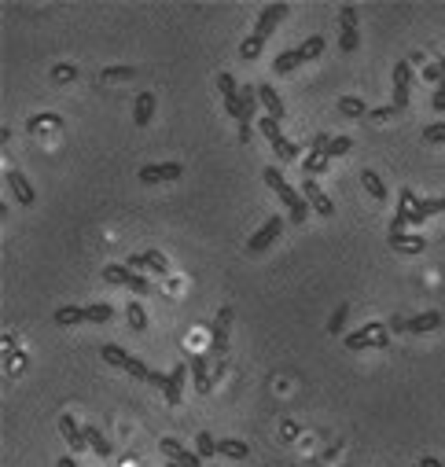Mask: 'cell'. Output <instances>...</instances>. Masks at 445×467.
<instances>
[{
  "mask_svg": "<svg viewBox=\"0 0 445 467\" xmlns=\"http://www.w3.org/2000/svg\"><path fill=\"white\" fill-rule=\"evenodd\" d=\"M261 177H265V184H269L272 192L280 195V203L291 210V221H294V225H302V221L310 217V210H313L310 203H305V195L299 192V188H291V184H287V177H283L276 166H265V173H261Z\"/></svg>",
  "mask_w": 445,
  "mask_h": 467,
  "instance_id": "1",
  "label": "cell"
},
{
  "mask_svg": "<svg viewBox=\"0 0 445 467\" xmlns=\"http://www.w3.org/2000/svg\"><path fill=\"white\" fill-rule=\"evenodd\" d=\"M390 343V324L387 321H368L357 327L354 335H346V349H387Z\"/></svg>",
  "mask_w": 445,
  "mask_h": 467,
  "instance_id": "2",
  "label": "cell"
},
{
  "mask_svg": "<svg viewBox=\"0 0 445 467\" xmlns=\"http://www.w3.org/2000/svg\"><path fill=\"white\" fill-rule=\"evenodd\" d=\"M357 45H361V34H357V8L343 4L338 8V48L357 52Z\"/></svg>",
  "mask_w": 445,
  "mask_h": 467,
  "instance_id": "3",
  "label": "cell"
},
{
  "mask_svg": "<svg viewBox=\"0 0 445 467\" xmlns=\"http://www.w3.org/2000/svg\"><path fill=\"white\" fill-rule=\"evenodd\" d=\"M228 332H232V305H221L217 316L210 321V357H221V354H225Z\"/></svg>",
  "mask_w": 445,
  "mask_h": 467,
  "instance_id": "4",
  "label": "cell"
},
{
  "mask_svg": "<svg viewBox=\"0 0 445 467\" xmlns=\"http://www.w3.org/2000/svg\"><path fill=\"white\" fill-rule=\"evenodd\" d=\"M412 103V63H394V111H405Z\"/></svg>",
  "mask_w": 445,
  "mask_h": 467,
  "instance_id": "5",
  "label": "cell"
},
{
  "mask_svg": "<svg viewBox=\"0 0 445 467\" xmlns=\"http://www.w3.org/2000/svg\"><path fill=\"white\" fill-rule=\"evenodd\" d=\"M181 162H147V166H140V177L144 184H169V180H181Z\"/></svg>",
  "mask_w": 445,
  "mask_h": 467,
  "instance_id": "6",
  "label": "cell"
},
{
  "mask_svg": "<svg viewBox=\"0 0 445 467\" xmlns=\"http://www.w3.org/2000/svg\"><path fill=\"white\" fill-rule=\"evenodd\" d=\"M280 232H283V217H269V221H265V225L247 239V250H250V254H265V250L272 247V243H276Z\"/></svg>",
  "mask_w": 445,
  "mask_h": 467,
  "instance_id": "7",
  "label": "cell"
},
{
  "mask_svg": "<svg viewBox=\"0 0 445 467\" xmlns=\"http://www.w3.org/2000/svg\"><path fill=\"white\" fill-rule=\"evenodd\" d=\"M261 133H265V140L272 144V151H276L280 158H299V144H291L287 136L280 133V122H272V118H261Z\"/></svg>",
  "mask_w": 445,
  "mask_h": 467,
  "instance_id": "8",
  "label": "cell"
},
{
  "mask_svg": "<svg viewBox=\"0 0 445 467\" xmlns=\"http://www.w3.org/2000/svg\"><path fill=\"white\" fill-rule=\"evenodd\" d=\"M125 265H129L133 272H144V269H151L155 276H166V272H169V261H166V254H162V250L133 254V258H125Z\"/></svg>",
  "mask_w": 445,
  "mask_h": 467,
  "instance_id": "9",
  "label": "cell"
},
{
  "mask_svg": "<svg viewBox=\"0 0 445 467\" xmlns=\"http://www.w3.org/2000/svg\"><path fill=\"white\" fill-rule=\"evenodd\" d=\"M287 12L291 8L287 4H269L265 12L258 15V26H254V37H261V41H269L272 37V30H276L283 19H287Z\"/></svg>",
  "mask_w": 445,
  "mask_h": 467,
  "instance_id": "10",
  "label": "cell"
},
{
  "mask_svg": "<svg viewBox=\"0 0 445 467\" xmlns=\"http://www.w3.org/2000/svg\"><path fill=\"white\" fill-rule=\"evenodd\" d=\"M302 195H305V203H310L321 217H332V214H335V203L327 199V192H324L321 184H316V180H310V177L302 180Z\"/></svg>",
  "mask_w": 445,
  "mask_h": 467,
  "instance_id": "11",
  "label": "cell"
},
{
  "mask_svg": "<svg viewBox=\"0 0 445 467\" xmlns=\"http://www.w3.org/2000/svg\"><path fill=\"white\" fill-rule=\"evenodd\" d=\"M158 449L166 453V460H173V464H181V467H203V460H199V453L192 449H184L177 438H162L158 442Z\"/></svg>",
  "mask_w": 445,
  "mask_h": 467,
  "instance_id": "12",
  "label": "cell"
},
{
  "mask_svg": "<svg viewBox=\"0 0 445 467\" xmlns=\"http://www.w3.org/2000/svg\"><path fill=\"white\" fill-rule=\"evenodd\" d=\"M8 188H12L15 203H23V206H34L37 203V192H34V184L26 180L23 169H8Z\"/></svg>",
  "mask_w": 445,
  "mask_h": 467,
  "instance_id": "13",
  "label": "cell"
},
{
  "mask_svg": "<svg viewBox=\"0 0 445 467\" xmlns=\"http://www.w3.org/2000/svg\"><path fill=\"white\" fill-rule=\"evenodd\" d=\"M188 376H192V368H188L184 360H177V365L169 368V383H166V390H162L169 405H181V394H184V379H188Z\"/></svg>",
  "mask_w": 445,
  "mask_h": 467,
  "instance_id": "14",
  "label": "cell"
},
{
  "mask_svg": "<svg viewBox=\"0 0 445 467\" xmlns=\"http://www.w3.org/2000/svg\"><path fill=\"white\" fill-rule=\"evenodd\" d=\"M258 100H261V107H265V118L283 122V100H280V92L272 89L269 81H261V85H258Z\"/></svg>",
  "mask_w": 445,
  "mask_h": 467,
  "instance_id": "15",
  "label": "cell"
},
{
  "mask_svg": "<svg viewBox=\"0 0 445 467\" xmlns=\"http://www.w3.org/2000/svg\"><path fill=\"white\" fill-rule=\"evenodd\" d=\"M188 368H192V379H195L199 394H210V387H214V379H210V357L206 354H195L192 360H188Z\"/></svg>",
  "mask_w": 445,
  "mask_h": 467,
  "instance_id": "16",
  "label": "cell"
},
{
  "mask_svg": "<svg viewBox=\"0 0 445 467\" xmlns=\"http://www.w3.org/2000/svg\"><path fill=\"white\" fill-rule=\"evenodd\" d=\"M445 324V316L438 309H427V313H416L409 316V332L412 335H427V332H438V327Z\"/></svg>",
  "mask_w": 445,
  "mask_h": 467,
  "instance_id": "17",
  "label": "cell"
},
{
  "mask_svg": "<svg viewBox=\"0 0 445 467\" xmlns=\"http://www.w3.org/2000/svg\"><path fill=\"white\" fill-rule=\"evenodd\" d=\"M59 431H63V438H67V445H70L74 453L89 449V438H85V427H78V420H74V416H63V420H59Z\"/></svg>",
  "mask_w": 445,
  "mask_h": 467,
  "instance_id": "18",
  "label": "cell"
},
{
  "mask_svg": "<svg viewBox=\"0 0 445 467\" xmlns=\"http://www.w3.org/2000/svg\"><path fill=\"white\" fill-rule=\"evenodd\" d=\"M390 250L394 254H423L427 250V239L423 236H409V232H401V236H387Z\"/></svg>",
  "mask_w": 445,
  "mask_h": 467,
  "instance_id": "19",
  "label": "cell"
},
{
  "mask_svg": "<svg viewBox=\"0 0 445 467\" xmlns=\"http://www.w3.org/2000/svg\"><path fill=\"white\" fill-rule=\"evenodd\" d=\"M302 63H305V56H302V48H283L280 56L272 59V70H276L280 78H283V74H291L294 67H302Z\"/></svg>",
  "mask_w": 445,
  "mask_h": 467,
  "instance_id": "20",
  "label": "cell"
},
{
  "mask_svg": "<svg viewBox=\"0 0 445 467\" xmlns=\"http://www.w3.org/2000/svg\"><path fill=\"white\" fill-rule=\"evenodd\" d=\"M361 184H365V192L379 199V203H387V180L376 173V169H361Z\"/></svg>",
  "mask_w": 445,
  "mask_h": 467,
  "instance_id": "21",
  "label": "cell"
},
{
  "mask_svg": "<svg viewBox=\"0 0 445 467\" xmlns=\"http://www.w3.org/2000/svg\"><path fill=\"white\" fill-rule=\"evenodd\" d=\"M133 269H129V265H118V261H111V265H103V280H107V283H122V287H129V283H133Z\"/></svg>",
  "mask_w": 445,
  "mask_h": 467,
  "instance_id": "22",
  "label": "cell"
},
{
  "mask_svg": "<svg viewBox=\"0 0 445 467\" xmlns=\"http://www.w3.org/2000/svg\"><path fill=\"white\" fill-rule=\"evenodd\" d=\"M151 114H155V96H151V92H140L136 103H133V122L147 125V122H151Z\"/></svg>",
  "mask_w": 445,
  "mask_h": 467,
  "instance_id": "23",
  "label": "cell"
},
{
  "mask_svg": "<svg viewBox=\"0 0 445 467\" xmlns=\"http://www.w3.org/2000/svg\"><path fill=\"white\" fill-rule=\"evenodd\" d=\"M327 166H332V158L321 155V151H310L302 158V173H310V180H316L321 173H327Z\"/></svg>",
  "mask_w": 445,
  "mask_h": 467,
  "instance_id": "24",
  "label": "cell"
},
{
  "mask_svg": "<svg viewBox=\"0 0 445 467\" xmlns=\"http://www.w3.org/2000/svg\"><path fill=\"white\" fill-rule=\"evenodd\" d=\"M217 453L221 456H228V460H247V442H239V438H217Z\"/></svg>",
  "mask_w": 445,
  "mask_h": 467,
  "instance_id": "25",
  "label": "cell"
},
{
  "mask_svg": "<svg viewBox=\"0 0 445 467\" xmlns=\"http://www.w3.org/2000/svg\"><path fill=\"white\" fill-rule=\"evenodd\" d=\"M52 321H56L59 327H74V324H81V321H85V305H59Z\"/></svg>",
  "mask_w": 445,
  "mask_h": 467,
  "instance_id": "26",
  "label": "cell"
},
{
  "mask_svg": "<svg viewBox=\"0 0 445 467\" xmlns=\"http://www.w3.org/2000/svg\"><path fill=\"white\" fill-rule=\"evenodd\" d=\"M100 354H103V360H107V365H114V368H129V365H133V357L125 354L122 346H114V343L100 346Z\"/></svg>",
  "mask_w": 445,
  "mask_h": 467,
  "instance_id": "27",
  "label": "cell"
},
{
  "mask_svg": "<svg viewBox=\"0 0 445 467\" xmlns=\"http://www.w3.org/2000/svg\"><path fill=\"white\" fill-rule=\"evenodd\" d=\"M59 125H63L59 114H34V118L26 122V129L30 133H48V129H59Z\"/></svg>",
  "mask_w": 445,
  "mask_h": 467,
  "instance_id": "28",
  "label": "cell"
},
{
  "mask_svg": "<svg viewBox=\"0 0 445 467\" xmlns=\"http://www.w3.org/2000/svg\"><path fill=\"white\" fill-rule=\"evenodd\" d=\"M338 111H343L346 118H361V114H372L361 96H343V100H338Z\"/></svg>",
  "mask_w": 445,
  "mask_h": 467,
  "instance_id": "29",
  "label": "cell"
},
{
  "mask_svg": "<svg viewBox=\"0 0 445 467\" xmlns=\"http://www.w3.org/2000/svg\"><path fill=\"white\" fill-rule=\"evenodd\" d=\"M114 316V305L107 302H92V305H85V321H92V324H107Z\"/></svg>",
  "mask_w": 445,
  "mask_h": 467,
  "instance_id": "30",
  "label": "cell"
},
{
  "mask_svg": "<svg viewBox=\"0 0 445 467\" xmlns=\"http://www.w3.org/2000/svg\"><path fill=\"white\" fill-rule=\"evenodd\" d=\"M125 321H129L133 332H147V313H144L140 302H129V305H125Z\"/></svg>",
  "mask_w": 445,
  "mask_h": 467,
  "instance_id": "31",
  "label": "cell"
},
{
  "mask_svg": "<svg viewBox=\"0 0 445 467\" xmlns=\"http://www.w3.org/2000/svg\"><path fill=\"white\" fill-rule=\"evenodd\" d=\"M85 438H89V449L96 453V456H111V442L103 438V434H100L96 427H92V423L85 427Z\"/></svg>",
  "mask_w": 445,
  "mask_h": 467,
  "instance_id": "32",
  "label": "cell"
},
{
  "mask_svg": "<svg viewBox=\"0 0 445 467\" xmlns=\"http://www.w3.org/2000/svg\"><path fill=\"white\" fill-rule=\"evenodd\" d=\"M261 48H265V41H261V37H254V34H247V37L239 41V56H243V59H258V56H261Z\"/></svg>",
  "mask_w": 445,
  "mask_h": 467,
  "instance_id": "33",
  "label": "cell"
},
{
  "mask_svg": "<svg viewBox=\"0 0 445 467\" xmlns=\"http://www.w3.org/2000/svg\"><path fill=\"white\" fill-rule=\"evenodd\" d=\"M195 453H199V460H203V456H214V453H217V438H214L210 431L195 434Z\"/></svg>",
  "mask_w": 445,
  "mask_h": 467,
  "instance_id": "34",
  "label": "cell"
},
{
  "mask_svg": "<svg viewBox=\"0 0 445 467\" xmlns=\"http://www.w3.org/2000/svg\"><path fill=\"white\" fill-rule=\"evenodd\" d=\"M299 48H302V56H305V63H310V59H316V56H324V48H327V45H324V37H316V34H313L310 41H302Z\"/></svg>",
  "mask_w": 445,
  "mask_h": 467,
  "instance_id": "35",
  "label": "cell"
},
{
  "mask_svg": "<svg viewBox=\"0 0 445 467\" xmlns=\"http://www.w3.org/2000/svg\"><path fill=\"white\" fill-rule=\"evenodd\" d=\"M346 316H349V305L343 302V305H338V309L332 313V321H327V332H332V335H343V327H346Z\"/></svg>",
  "mask_w": 445,
  "mask_h": 467,
  "instance_id": "36",
  "label": "cell"
},
{
  "mask_svg": "<svg viewBox=\"0 0 445 467\" xmlns=\"http://www.w3.org/2000/svg\"><path fill=\"white\" fill-rule=\"evenodd\" d=\"M423 144H445V118L423 129Z\"/></svg>",
  "mask_w": 445,
  "mask_h": 467,
  "instance_id": "37",
  "label": "cell"
},
{
  "mask_svg": "<svg viewBox=\"0 0 445 467\" xmlns=\"http://www.w3.org/2000/svg\"><path fill=\"white\" fill-rule=\"evenodd\" d=\"M136 70L133 67H107L103 70V81H133Z\"/></svg>",
  "mask_w": 445,
  "mask_h": 467,
  "instance_id": "38",
  "label": "cell"
},
{
  "mask_svg": "<svg viewBox=\"0 0 445 467\" xmlns=\"http://www.w3.org/2000/svg\"><path fill=\"white\" fill-rule=\"evenodd\" d=\"M78 78V70L70 67V63H59V67H52V81H59V85H67Z\"/></svg>",
  "mask_w": 445,
  "mask_h": 467,
  "instance_id": "39",
  "label": "cell"
},
{
  "mask_svg": "<svg viewBox=\"0 0 445 467\" xmlns=\"http://www.w3.org/2000/svg\"><path fill=\"white\" fill-rule=\"evenodd\" d=\"M349 147H354V140H349V136H332V144H327V158H335V155H346Z\"/></svg>",
  "mask_w": 445,
  "mask_h": 467,
  "instance_id": "40",
  "label": "cell"
},
{
  "mask_svg": "<svg viewBox=\"0 0 445 467\" xmlns=\"http://www.w3.org/2000/svg\"><path fill=\"white\" fill-rule=\"evenodd\" d=\"M125 371H129V376H133V379H144V383H147V379H151V368H147V365H144V360H140V357H133V365H129V368H125Z\"/></svg>",
  "mask_w": 445,
  "mask_h": 467,
  "instance_id": "41",
  "label": "cell"
},
{
  "mask_svg": "<svg viewBox=\"0 0 445 467\" xmlns=\"http://www.w3.org/2000/svg\"><path fill=\"white\" fill-rule=\"evenodd\" d=\"M423 78L434 81V85H442V67H438V63H427V67H423Z\"/></svg>",
  "mask_w": 445,
  "mask_h": 467,
  "instance_id": "42",
  "label": "cell"
},
{
  "mask_svg": "<svg viewBox=\"0 0 445 467\" xmlns=\"http://www.w3.org/2000/svg\"><path fill=\"white\" fill-rule=\"evenodd\" d=\"M390 332H409V316H390Z\"/></svg>",
  "mask_w": 445,
  "mask_h": 467,
  "instance_id": "43",
  "label": "cell"
},
{
  "mask_svg": "<svg viewBox=\"0 0 445 467\" xmlns=\"http://www.w3.org/2000/svg\"><path fill=\"white\" fill-rule=\"evenodd\" d=\"M434 111H438V114H445V89H434Z\"/></svg>",
  "mask_w": 445,
  "mask_h": 467,
  "instance_id": "44",
  "label": "cell"
},
{
  "mask_svg": "<svg viewBox=\"0 0 445 467\" xmlns=\"http://www.w3.org/2000/svg\"><path fill=\"white\" fill-rule=\"evenodd\" d=\"M390 114H398V111H394V103H390V107H376L372 114H368V118H379V122H383V118H390Z\"/></svg>",
  "mask_w": 445,
  "mask_h": 467,
  "instance_id": "45",
  "label": "cell"
},
{
  "mask_svg": "<svg viewBox=\"0 0 445 467\" xmlns=\"http://www.w3.org/2000/svg\"><path fill=\"white\" fill-rule=\"evenodd\" d=\"M431 203V214H445V195H438V199H427Z\"/></svg>",
  "mask_w": 445,
  "mask_h": 467,
  "instance_id": "46",
  "label": "cell"
},
{
  "mask_svg": "<svg viewBox=\"0 0 445 467\" xmlns=\"http://www.w3.org/2000/svg\"><path fill=\"white\" fill-rule=\"evenodd\" d=\"M416 467H445V464H442V460H434V456H423V460H420Z\"/></svg>",
  "mask_w": 445,
  "mask_h": 467,
  "instance_id": "47",
  "label": "cell"
},
{
  "mask_svg": "<svg viewBox=\"0 0 445 467\" xmlns=\"http://www.w3.org/2000/svg\"><path fill=\"white\" fill-rule=\"evenodd\" d=\"M56 467H78V460H74V456H59Z\"/></svg>",
  "mask_w": 445,
  "mask_h": 467,
  "instance_id": "48",
  "label": "cell"
},
{
  "mask_svg": "<svg viewBox=\"0 0 445 467\" xmlns=\"http://www.w3.org/2000/svg\"><path fill=\"white\" fill-rule=\"evenodd\" d=\"M438 67H442V78H445V56H442V59H438Z\"/></svg>",
  "mask_w": 445,
  "mask_h": 467,
  "instance_id": "49",
  "label": "cell"
},
{
  "mask_svg": "<svg viewBox=\"0 0 445 467\" xmlns=\"http://www.w3.org/2000/svg\"><path fill=\"white\" fill-rule=\"evenodd\" d=\"M166 467H181V464H173V460H169V464H166Z\"/></svg>",
  "mask_w": 445,
  "mask_h": 467,
  "instance_id": "50",
  "label": "cell"
},
{
  "mask_svg": "<svg viewBox=\"0 0 445 467\" xmlns=\"http://www.w3.org/2000/svg\"><path fill=\"white\" fill-rule=\"evenodd\" d=\"M438 89H445V78H442V85H438Z\"/></svg>",
  "mask_w": 445,
  "mask_h": 467,
  "instance_id": "51",
  "label": "cell"
}]
</instances>
